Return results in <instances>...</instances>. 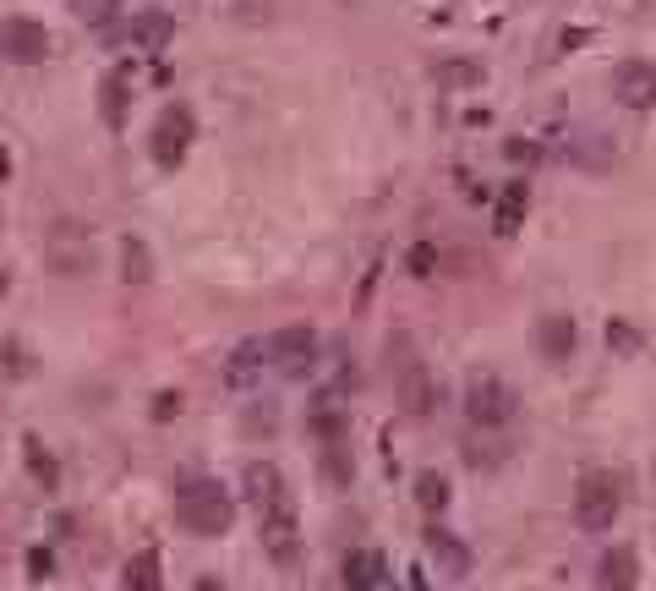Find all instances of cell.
<instances>
[{
	"mask_svg": "<svg viewBox=\"0 0 656 591\" xmlns=\"http://www.w3.org/2000/svg\"><path fill=\"white\" fill-rule=\"evenodd\" d=\"M230 520H236V504H230V493L219 482H186L175 493V526L186 537H225Z\"/></svg>",
	"mask_w": 656,
	"mask_h": 591,
	"instance_id": "obj_1",
	"label": "cell"
},
{
	"mask_svg": "<svg viewBox=\"0 0 656 591\" xmlns=\"http://www.w3.org/2000/svg\"><path fill=\"white\" fill-rule=\"evenodd\" d=\"M624 515V477L618 471H580L574 482V526L580 531H613V520Z\"/></svg>",
	"mask_w": 656,
	"mask_h": 591,
	"instance_id": "obj_2",
	"label": "cell"
},
{
	"mask_svg": "<svg viewBox=\"0 0 656 591\" xmlns=\"http://www.w3.org/2000/svg\"><path fill=\"white\" fill-rule=\"evenodd\" d=\"M318 351H323V340H318V329H307V323H290V329H274V334L263 340V356H268V367H279V373H290V378L312 373V367H318Z\"/></svg>",
	"mask_w": 656,
	"mask_h": 591,
	"instance_id": "obj_3",
	"label": "cell"
},
{
	"mask_svg": "<svg viewBox=\"0 0 656 591\" xmlns=\"http://www.w3.org/2000/svg\"><path fill=\"white\" fill-rule=\"evenodd\" d=\"M514 411H520V400H514V389L503 384V378H471L465 384V416H471L476 427H503V422H514Z\"/></svg>",
	"mask_w": 656,
	"mask_h": 591,
	"instance_id": "obj_4",
	"label": "cell"
},
{
	"mask_svg": "<svg viewBox=\"0 0 656 591\" xmlns=\"http://www.w3.org/2000/svg\"><path fill=\"white\" fill-rule=\"evenodd\" d=\"M257 515H263V548H268V559H274V564H296L301 542H296V509H290V498H285V504H274V509H257Z\"/></svg>",
	"mask_w": 656,
	"mask_h": 591,
	"instance_id": "obj_5",
	"label": "cell"
},
{
	"mask_svg": "<svg viewBox=\"0 0 656 591\" xmlns=\"http://www.w3.org/2000/svg\"><path fill=\"white\" fill-rule=\"evenodd\" d=\"M635 586H640V553L629 542H618L596 559V591H635Z\"/></svg>",
	"mask_w": 656,
	"mask_h": 591,
	"instance_id": "obj_6",
	"label": "cell"
},
{
	"mask_svg": "<svg viewBox=\"0 0 656 591\" xmlns=\"http://www.w3.org/2000/svg\"><path fill=\"white\" fill-rule=\"evenodd\" d=\"M0 50H6L11 61H44V55H50V33L28 17H11V22H0Z\"/></svg>",
	"mask_w": 656,
	"mask_h": 591,
	"instance_id": "obj_7",
	"label": "cell"
},
{
	"mask_svg": "<svg viewBox=\"0 0 656 591\" xmlns=\"http://www.w3.org/2000/svg\"><path fill=\"white\" fill-rule=\"evenodd\" d=\"M192 143V110H164L159 126H154V159L159 165H175Z\"/></svg>",
	"mask_w": 656,
	"mask_h": 591,
	"instance_id": "obj_8",
	"label": "cell"
},
{
	"mask_svg": "<svg viewBox=\"0 0 656 591\" xmlns=\"http://www.w3.org/2000/svg\"><path fill=\"white\" fill-rule=\"evenodd\" d=\"M400 400H405L410 416H432L438 411V400H443V389L432 384V373L421 362H405L400 367Z\"/></svg>",
	"mask_w": 656,
	"mask_h": 591,
	"instance_id": "obj_9",
	"label": "cell"
},
{
	"mask_svg": "<svg viewBox=\"0 0 656 591\" xmlns=\"http://www.w3.org/2000/svg\"><path fill=\"white\" fill-rule=\"evenodd\" d=\"M536 345H542V362H569L574 356V323L564 318V312H547L542 329H536Z\"/></svg>",
	"mask_w": 656,
	"mask_h": 591,
	"instance_id": "obj_10",
	"label": "cell"
},
{
	"mask_svg": "<svg viewBox=\"0 0 656 591\" xmlns=\"http://www.w3.org/2000/svg\"><path fill=\"white\" fill-rule=\"evenodd\" d=\"M383 586V553L350 548L345 553V591H378Z\"/></svg>",
	"mask_w": 656,
	"mask_h": 591,
	"instance_id": "obj_11",
	"label": "cell"
},
{
	"mask_svg": "<svg viewBox=\"0 0 656 591\" xmlns=\"http://www.w3.org/2000/svg\"><path fill=\"white\" fill-rule=\"evenodd\" d=\"M263 367H268V356H263V340H246V345H236V356H230V367H225V384L246 389L252 378H263Z\"/></svg>",
	"mask_w": 656,
	"mask_h": 591,
	"instance_id": "obj_12",
	"label": "cell"
},
{
	"mask_svg": "<svg viewBox=\"0 0 656 591\" xmlns=\"http://www.w3.org/2000/svg\"><path fill=\"white\" fill-rule=\"evenodd\" d=\"M22 449H28V471L44 482V493H55V488H61V466H55V455H50V449H44L33 433L22 438Z\"/></svg>",
	"mask_w": 656,
	"mask_h": 591,
	"instance_id": "obj_13",
	"label": "cell"
},
{
	"mask_svg": "<svg viewBox=\"0 0 656 591\" xmlns=\"http://www.w3.org/2000/svg\"><path fill=\"white\" fill-rule=\"evenodd\" d=\"M121 591H159V553L143 548L132 564H126V586Z\"/></svg>",
	"mask_w": 656,
	"mask_h": 591,
	"instance_id": "obj_14",
	"label": "cell"
},
{
	"mask_svg": "<svg viewBox=\"0 0 656 591\" xmlns=\"http://www.w3.org/2000/svg\"><path fill=\"white\" fill-rule=\"evenodd\" d=\"M416 504L427 509V515H443V509H449V477L421 471V477H416Z\"/></svg>",
	"mask_w": 656,
	"mask_h": 591,
	"instance_id": "obj_15",
	"label": "cell"
},
{
	"mask_svg": "<svg viewBox=\"0 0 656 591\" xmlns=\"http://www.w3.org/2000/svg\"><path fill=\"white\" fill-rule=\"evenodd\" d=\"M427 548H432V559H443V570H454V575H460L465 564H471V553H465L443 526H432V531H427Z\"/></svg>",
	"mask_w": 656,
	"mask_h": 591,
	"instance_id": "obj_16",
	"label": "cell"
},
{
	"mask_svg": "<svg viewBox=\"0 0 656 591\" xmlns=\"http://www.w3.org/2000/svg\"><path fill=\"white\" fill-rule=\"evenodd\" d=\"M121 280H132V285H143V280H154V263H148V247L143 241H126L121 247Z\"/></svg>",
	"mask_w": 656,
	"mask_h": 591,
	"instance_id": "obj_17",
	"label": "cell"
},
{
	"mask_svg": "<svg viewBox=\"0 0 656 591\" xmlns=\"http://www.w3.org/2000/svg\"><path fill=\"white\" fill-rule=\"evenodd\" d=\"M323 471H328V482H334V488H350L356 466L345 460V438H339V444H323Z\"/></svg>",
	"mask_w": 656,
	"mask_h": 591,
	"instance_id": "obj_18",
	"label": "cell"
},
{
	"mask_svg": "<svg viewBox=\"0 0 656 591\" xmlns=\"http://www.w3.org/2000/svg\"><path fill=\"white\" fill-rule=\"evenodd\" d=\"M121 104H126V72H110L104 77V121L121 126Z\"/></svg>",
	"mask_w": 656,
	"mask_h": 591,
	"instance_id": "obj_19",
	"label": "cell"
},
{
	"mask_svg": "<svg viewBox=\"0 0 656 591\" xmlns=\"http://www.w3.org/2000/svg\"><path fill=\"white\" fill-rule=\"evenodd\" d=\"M77 17L93 22V28H104V22H115V11H121V0H72Z\"/></svg>",
	"mask_w": 656,
	"mask_h": 591,
	"instance_id": "obj_20",
	"label": "cell"
},
{
	"mask_svg": "<svg viewBox=\"0 0 656 591\" xmlns=\"http://www.w3.org/2000/svg\"><path fill=\"white\" fill-rule=\"evenodd\" d=\"M132 39L143 44V50H159V44L170 39V22H164V17H143V22L132 28Z\"/></svg>",
	"mask_w": 656,
	"mask_h": 591,
	"instance_id": "obj_21",
	"label": "cell"
},
{
	"mask_svg": "<svg viewBox=\"0 0 656 591\" xmlns=\"http://www.w3.org/2000/svg\"><path fill=\"white\" fill-rule=\"evenodd\" d=\"M624 94H629V104H651V83H646V72H624Z\"/></svg>",
	"mask_w": 656,
	"mask_h": 591,
	"instance_id": "obj_22",
	"label": "cell"
},
{
	"mask_svg": "<svg viewBox=\"0 0 656 591\" xmlns=\"http://www.w3.org/2000/svg\"><path fill=\"white\" fill-rule=\"evenodd\" d=\"M50 570H55V553L50 548H33L28 553V575H33V581H50Z\"/></svg>",
	"mask_w": 656,
	"mask_h": 591,
	"instance_id": "obj_23",
	"label": "cell"
},
{
	"mask_svg": "<svg viewBox=\"0 0 656 591\" xmlns=\"http://www.w3.org/2000/svg\"><path fill=\"white\" fill-rule=\"evenodd\" d=\"M410 274H416V280H427V274H432V247H416V252H410Z\"/></svg>",
	"mask_w": 656,
	"mask_h": 591,
	"instance_id": "obj_24",
	"label": "cell"
},
{
	"mask_svg": "<svg viewBox=\"0 0 656 591\" xmlns=\"http://www.w3.org/2000/svg\"><path fill=\"white\" fill-rule=\"evenodd\" d=\"M154 416H159V422H170V416H181V394H159V400H154Z\"/></svg>",
	"mask_w": 656,
	"mask_h": 591,
	"instance_id": "obj_25",
	"label": "cell"
},
{
	"mask_svg": "<svg viewBox=\"0 0 656 591\" xmlns=\"http://www.w3.org/2000/svg\"><path fill=\"white\" fill-rule=\"evenodd\" d=\"M197 591H225V586H219V575H203V581H197Z\"/></svg>",
	"mask_w": 656,
	"mask_h": 591,
	"instance_id": "obj_26",
	"label": "cell"
}]
</instances>
